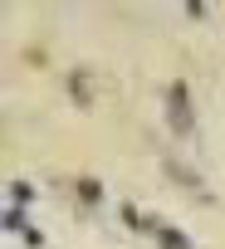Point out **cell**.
I'll return each instance as SVG.
<instances>
[{"mask_svg": "<svg viewBox=\"0 0 225 249\" xmlns=\"http://www.w3.org/2000/svg\"><path fill=\"white\" fill-rule=\"evenodd\" d=\"M171 122L186 132L191 127V117H186V88H171Z\"/></svg>", "mask_w": 225, "mask_h": 249, "instance_id": "1", "label": "cell"}]
</instances>
